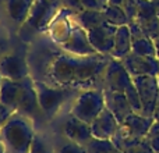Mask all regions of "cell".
I'll list each match as a JSON object with an SVG mask.
<instances>
[{
	"label": "cell",
	"mask_w": 159,
	"mask_h": 153,
	"mask_svg": "<svg viewBox=\"0 0 159 153\" xmlns=\"http://www.w3.org/2000/svg\"><path fill=\"white\" fill-rule=\"evenodd\" d=\"M110 60L112 56L109 55L77 56L66 52L53 60L48 75L57 86L92 89L91 86L98 85L102 88V78Z\"/></svg>",
	"instance_id": "6da1fadb"
},
{
	"label": "cell",
	"mask_w": 159,
	"mask_h": 153,
	"mask_svg": "<svg viewBox=\"0 0 159 153\" xmlns=\"http://www.w3.org/2000/svg\"><path fill=\"white\" fill-rule=\"evenodd\" d=\"M35 135L32 121L20 113H14L0 128V142L7 153H30Z\"/></svg>",
	"instance_id": "7a4b0ae2"
},
{
	"label": "cell",
	"mask_w": 159,
	"mask_h": 153,
	"mask_svg": "<svg viewBox=\"0 0 159 153\" xmlns=\"http://www.w3.org/2000/svg\"><path fill=\"white\" fill-rule=\"evenodd\" d=\"M35 88L36 93H38L39 104H41L42 111L45 113L46 118H52L66 102H69L71 98L80 93V89H75V88L50 86V85L39 81H35Z\"/></svg>",
	"instance_id": "3957f363"
},
{
	"label": "cell",
	"mask_w": 159,
	"mask_h": 153,
	"mask_svg": "<svg viewBox=\"0 0 159 153\" xmlns=\"http://www.w3.org/2000/svg\"><path fill=\"white\" fill-rule=\"evenodd\" d=\"M105 107L106 104H105V95L102 88L84 89L77 95L70 114L91 124Z\"/></svg>",
	"instance_id": "277c9868"
},
{
	"label": "cell",
	"mask_w": 159,
	"mask_h": 153,
	"mask_svg": "<svg viewBox=\"0 0 159 153\" xmlns=\"http://www.w3.org/2000/svg\"><path fill=\"white\" fill-rule=\"evenodd\" d=\"M60 7L61 0H34L25 27L32 31L45 29L52 22Z\"/></svg>",
	"instance_id": "5b68a950"
},
{
	"label": "cell",
	"mask_w": 159,
	"mask_h": 153,
	"mask_svg": "<svg viewBox=\"0 0 159 153\" xmlns=\"http://www.w3.org/2000/svg\"><path fill=\"white\" fill-rule=\"evenodd\" d=\"M16 113H20V114L28 117L32 123L41 120V118H46L45 113L42 111L41 104H39L35 82L31 79V76L24 78V89H22L20 100L17 103Z\"/></svg>",
	"instance_id": "8992f818"
},
{
	"label": "cell",
	"mask_w": 159,
	"mask_h": 153,
	"mask_svg": "<svg viewBox=\"0 0 159 153\" xmlns=\"http://www.w3.org/2000/svg\"><path fill=\"white\" fill-rule=\"evenodd\" d=\"M133 82H134L135 88L138 90V95L141 98V104H143V113L141 114L147 116V117H154V110L159 98L158 76L140 75L134 76Z\"/></svg>",
	"instance_id": "52a82bcc"
},
{
	"label": "cell",
	"mask_w": 159,
	"mask_h": 153,
	"mask_svg": "<svg viewBox=\"0 0 159 153\" xmlns=\"http://www.w3.org/2000/svg\"><path fill=\"white\" fill-rule=\"evenodd\" d=\"M130 84H133V76L129 74L121 60L112 57L102 78V89L124 93Z\"/></svg>",
	"instance_id": "ba28073f"
},
{
	"label": "cell",
	"mask_w": 159,
	"mask_h": 153,
	"mask_svg": "<svg viewBox=\"0 0 159 153\" xmlns=\"http://www.w3.org/2000/svg\"><path fill=\"white\" fill-rule=\"evenodd\" d=\"M121 63L129 71V74L134 76L140 75H151L159 76V59L148 57V56H140L130 52L126 57L121 59Z\"/></svg>",
	"instance_id": "9c48e42d"
},
{
	"label": "cell",
	"mask_w": 159,
	"mask_h": 153,
	"mask_svg": "<svg viewBox=\"0 0 159 153\" xmlns=\"http://www.w3.org/2000/svg\"><path fill=\"white\" fill-rule=\"evenodd\" d=\"M60 46L67 53L77 56H89L98 53L91 45L88 32L80 25H75L74 28H71V31L67 33V36L60 42Z\"/></svg>",
	"instance_id": "30bf717a"
},
{
	"label": "cell",
	"mask_w": 159,
	"mask_h": 153,
	"mask_svg": "<svg viewBox=\"0 0 159 153\" xmlns=\"http://www.w3.org/2000/svg\"><path fill=\"white\" fill-rule=\"evenodd\" d=\"M117 28L119 27H115V25L109 24V22H103L99 27L88 31V38H89L93 49L98 53H101V55L112 56Z\"/></svg>",
	"instance_id": "8fae6325"
},
{
	"label": "cell",
	"mask_w": 159,
	"mask_h": 153,
	"mask_svg": "<svg viewBox=\"0 0 159 153\" xmlns=\"http://www.w3.org/2000/svg\"><path fill=\"white\" fill-rule=\"evenodd\" d=\"M0 74L3 78L16 79V81L30 76L25 57L18 52H7L6 55H3L0 57Z\"/></svg>",
	"instance_id": "7c38bea8"
},
{
	"label": "cell",
	"mask_w": 159,
	"mask_h": 153,
	"mask_svg": "<svg viewBox=\"0 0 159 153\" xmlns=\"http://www.w3.org/2000/svg\"><path fill=\"white\" fill-rule=\"evenodd\" d=\"M119 127H120V123L113 116V113L106 107L91 123L92 135L95 138H101V139H112V137L116 134Z\"/></svg>",
	"instance_id": "4fadbf2b"
},
{
	"label": "cell",
	"mask_w": 159,
	"mask_h": 153,
	"mask_svg": "<svg viewBox=\"0 0 159 153\" xmlns=\"http://www.w3.org/2000/svg\"><path fill=\"white\" fill-rule=\"evenodd\" d=\"M63 132L67 139L73 141V142H77L80 145L87 143L93 137L92 129H91V124L85 123V121L80 120V118L74 117L71 114L66 120V123L63 124Z\"/></svg>",
	"instance_id": "5bb4252c"
},
{
	"label": "cell",
	"mask_w": 159,
	"mask_h": 153,
	"mask_svg": "<svg viewBox=\"0 0 159 153\" xmlns=\"http://www.w3.org/2000/svg\"><path fill=\"white\" fill-rule=\"evenodd\" d=\"M105 95V104L106 109H109L113 113L117 121L120 124L124 123L127 117H129L133 111L131 106H130L129 100H127L126 95L123 92H110V90H103Z\"/></svg>",
	"instance_id": "9a60e30c"
},
{
	"label": "cell",
	"mask_w": 159,
	"mask_h": 153,
	"mask_svg": "<svg viewBox=\"0 0 159 153\" xmlns=\"http://www.w3.org/2000/svg\"><path fill=\"white\" fill-rule=\"evenodd\" d=\"M22 89H24V79L16 81V79L3 78L2 85H0V102L16 113L17 103L20 100Z\"/></svg>",
	"instance_id": "2e32d148"
},
{
	"label": "cell",
	"mask_w": 159,
	"mask_h": 153,
	"mask_svg": "<svg viewBox=\"0 0 159 153\" xmlns=\"http://www.w3.org/2000/svg\"><path fill=\"white\" fill-rule=\"evenodd\" d=\"M154 117H147L140 113H131L129 117L124 120L123 125L127 128V131L137 139H144L148 134L151 125L154 124Z\"/></svg>",
	"instance_id": "e0dca14e"
},
{
	"label": "cell",
	"mask_w": 159,
	"mask_h": 153,
	"mask_svg": "<svg viewBox=\"0 0 159 153\" xmlns=\"http://www.w3.org/2000/svg\"><path fill=\"white\" fill-rule=\"evenodd\" d=\"M131 46H133V39H131V32H130L129 24L119 27L117 31H116L112 57L121 60V59L126 57L131 52Z\"/></svg>",
	"instance_id": "ac0fdd59"
},
{
	"label": "cell",
	"mask_w": 159,
	"mask_h": 153,
	"mask_svg": "<svg viewBox=\"0 0 159 153\" xmlns=\"http://www.w3.org/2000/svg\"><path fill=\"white\" fill-rule=\"evenodd\" d=\"M34 0H6V11L8 17L13 20L16 24L21 25L25 24V21L30 17V11L32 7Z\"/></svg>",
	"instance_id": "d6986e66"
},
{
	"label": "cell",
	"mask_w": 159,
	"mask_h": 153,
	"mask_svg": "<svg viewBox=\"0 0 159 153\" xmlns=\"http://www.w3.org/2000/svg\"><path fill=\"white\" fill-rule=\"evenodd\" d=\"M74 20L77 22V25L84 28L87 32L93 29V28L99 27V25H102L103 22H106L105 21L103 13L98 10H84L82 13L74 15Z\"/></svg>",
	"instance_id": "ffe728a7"
},
{
	"label": "cell",
	"mask_w": 159,
	"mask_h": 153,
	"mask_svg": "<svg viewBox=\"0 0 159 153\" xmlns=\"http://www.w3.org/2000/svg\"><path fill=\"white\" fill-rule=\"evenodd\" d=\"M131 39H133V46H131L133 53L140 56H148V57H158L154 41L151 38H148L147 35H138V36H131Z\"/></svg>",
	"instance_id": "44dd1931"
},
{
	"label": "cell",
	"mask_w": 159,
	"mask_h": 153,
	"mask_svg": "<svg viewBox=\"0 0 159 153\" xmlns=\"http://www.w3.org/2000/svg\"><path fill=\"white\" fill-rule=\"evenodd\" d=\"M110 141L113 142V145H115L116 148L120 149V151H123L124 153H126L127 151H130L133 146L137 145V143L140 142V139H137V138L133 137V135L127 131V128L123 125V124H120L119 129L116 131V134L113 135Z\"/></svg>",
	"instance_id": "7402d4cb"
},
{
	"label": "cell",
	"mask_w": 159,
	"mask_h": 153,
	"mask_svg": "<svg viewBox=\"0 0 159 153\" xmlns=\"http://www.w3.org/2000/svg\"><path fill=\"white\" fill-rule=\"evenodd\" d=\"M102 13H103L105 21L115 25V27H121V25L129 24V17H127L126 11L123 10L121 6L107 4L106 7L102 10Z\"/></svg>",
	"instance_id": "603a6c76"
},
{
	"label": "cell",
	"mask_w": 159,
	"mask_h": 153,
	"mask_svg": "<svg viewBox=\"0 0 159 153\" xmlns=\"http://www.w3.org/2000/svg\"><path fill=\"white\" fill-rule=\"evenodd\" d=\"M82 146L85 148L87 153H109L112 149L116 148L110 139H101V138L95 137H92Z\"/></svg>",
	"instance_id": "cb8c5ba5"
},
{
	"label": "cell",
	"mask_w": 159,
	"mask_h": 153,
	"mask_svg": "<svg viewBox=\"0 0 159 153\" xmlns=\"http://www.w3.org/2000/svg\"><path fill=\"white\" fill-rule=\"evenodd\" d=\"M124 95H126L133 111L141 114V113H143V104H141V98H140V95H138V90H137V88H135L134 82L127 86V89L124 90Z\"/></svg>",
	"instance_id": "d4e9b609"
},
{
	"label": "cell",
	"mask_w": 159,
	"mask_h": 153,
	"mask_svg": "<svg viewBox=\"0 0 159 153\" xmlns=\"http://www.w3.org/2000/svg\"><path fill=\"white\" fill-rule=\"evenodd\" d=\"M53 153H87V151L82 145L67 139L66 142H61L57 148L53 149Z\"/></svg>",
	"instance_id": "484cf974"
},
{
	"label": "cell",
	"mask_w": 159,
	"mask_h": 153,
	"mask_svg": "<svg viewBox=\"0 0 159 153\" xmlns=\"http://www.w3.org/2000/svg\"><path fill=\"white\" fill-rule=\"evenodd\" d=\"M145 141L149 143L155 153H159V123L154 121V124L151 125L148 134L145 135Z\"/></svg>",
	"instance_id": "4316f807"
},
{
	"label": "cell",
	"mask_w": 159,
	"mask_h": 153,
	"mask_svg": "<svg viewBox=\"0 0 159 153\" xmlns=\"http://www.w3.org/2000/svg\"><path fill=\"white\" fill-rule=\"evenodd\" d=\"M61 7L66 8L67 13L73 14V15H77L85 10L81 0H61Z\"/></svg>",
	"instance_id": "83f0119b"
},
{
	"label": "cell",
	"mask_w": 159,
	"mask_h": 153,
	"mask_svg": "<svg viewBox=\"0 0 159 153\" xmlns=\"http://www.w3.org/2000/svg\"><path fill=\"white\" fill-rule=\"evenodd\" d=\"M30 153H53V151L49 148L43 138H41L39 135H35V139L32 142L31 146V152Z\"/></svg>",
	"instance_id": "f1b7e54d"
},
{
	"label": "cell",
	"mask_w": 159,
	"mask_h": 153,
	"mask_svg": "<svg viewBox=\"0 0 159 153\" xmlns=\"http://www.w3.org/2000/svg\"><path fill=\"white\" fill-rule=\"evenodd\" d=\"M138 3L140 0H124L123 3V10L126 11L127 17H129V22L134 21L135 17H137V8H138Z\"/></svg>",
	"instance_id": "f546056e"
},
{
	"label": "cell",
	"mask_w": 159,
	"mask_h": 153,
	"mask_svg": "<svg viewBox=\"0 0 159 153\" xmlns=\"http://www.w3.org/2000/svg\"><path fill=\"white\" fill-rule=\"evenodd\" d=\"M85 10H98L102 11L107 6V0H81Z\"/></svg>",
	"instance_id": "4dcf8cb0"
},
{
	"label": "cell",
	"mask_w": 159,
	"mask_h": 153,
	"mask_svg": "<svg viewBox=\"0 0 159 153\" xmlns=\"http://www.w3.org/2000/svg\"><path fill=\"white\" fill-rule=\"evenodd\" d=\"M126 153H155V152H154V149L149 146V143L145 141V138H144L143 141H140L137 145H134Z\"/></svg>",
	"instance_id": "1f68e13d"
},
{
	"label": "cell",
	"mask_w": 159,
	"mask_h": 153,
	"mask_svg": "<svg viewBox=\"0 0 159 153\" xmlns=\"http://www.w3.org/2000/svg\"><path fill=\"white\" fill-rule=\"evenodd\" d=\"M13 114H14L13 110H11L8 106H6L4 103H2V102H0V128H2V127L7 123L8 118H10Z\"/></svg>",
	"instance_id": "d6a6232c"
},
{
	"label": "cell",
	"mask_w": 159,
	"mask_h": 153,
	"mask_svg": "<svg viewBox=\"0 0 159 153\" xmlns=\"http://www.w3.org/2000/svg\"><path fill=\"white\" fill-rule=\"evenodd\" d=\"M8 52V41L4 35L0 33V57Z\"/></svg>",
	"instance_id": "836d02e7"
},
{
	"label": "cell",
	"mask_w": 159,
	"mask_h": 153,
	"mask_svg": "<svg viewBox=\"0 0 159 153\" xmlns=\"http://www.w3.org/2000/svg\"><path fill=\"white\" fill-rule=\"evenodd\" d=\"M152 41H154V45H155V49H157V56H158V59H159V31H158V33L152 38Z\"/></svg>",
	"instance_id": "e575fe53"
},
{
	"label": "cell",
	"mask_w": 159,
	"mask_h": 153,
	"mask_svg": "<svg viewBox=\"0 0 159 153\" xmlns=\"http://www.w3.org/2000/svg\"><path fill=\"white\" fill-rule=\"evenodd\" d=\"M154 120L159 123V98H158V102H157V106H155V110H154Z\"/></svg>",
	"instance_id": "d590c367"
},
{
	"label": "cell",
	"mask_w": 159,
	"mask_h": 153,
	"mask_svg": "<svg viewBox=\"0 0 159 153\" xmlns=\"http://www.w3.org/2000/svg\"><path fill=\"white\" fill-rule=\"evenodd\" d=\"M124 0H107V4H113V6H123Z\"/></svg>",
	"instance_id": "8d00e7d4"
},
{
	"label": "cell",
	"mask_w": 159,
	"mask_h": 153,
	"mask_svg": "<svg viewBox=\"0 0 159 153\" xmlns=\"http://www.w3.org/2000/svg\"><path fill=\"white\" fill-rule=\"evenodd\" d=\"M149 2L154 4L155 10H157V13H158V15H159V0H149Z\"/></svg>",
	"instance_id": "74e56055"
},
{
	"label": "cell",
	"mask_w": 159,
	"mask_h": 153,
	"mask_svg": "<svg viewBox=\"0 0 159 153\" xmlns=\"http://www.w3.org/2000/svg\"><path fill=\"white\" fill-rule=\"evenodd\" d=\"M109 153H124L123 151H120V149H117V148H115V149H112Z\"/></svg>",
	"instance_id": "f35d334b"
},
{
	"label": "cell",
	"mask_w": 159,
	"mask_h": 153,
	"mask_svg": "<svg viewBox=\"0 0 159 153\" xmlns=\"http://www.w3.org/2000/svg\"><path fill=\"white\" fill-rule=\"evenodd\" d=\"M0 153H7V151L4 149V146H3L2 142H0Z\"/></svg>",
	"instance_id": "ab89813d"
},
{
	"label": "cell",
	"mask_w": 159,
	"mask_h": 153,
	"mask_svg": "<svg viewBox=\"0 0 159 153\" xmlns=\"http://www.w3.org/2000/svg\"><path fill=\"white\" fill-rule=\"evenodd\" d=\"M2 79H3V76H2V74H0V85H2Z\"/></svg>",
	"instance_id": "60d3db41"
},
{
	"label": "cell",
	"mask_w": 159,
	"mask_h": 153,
	"mask_svg": "<svg viewBox=\"0 0 159 153\" xmlns=\"http://www.w3.org/2000/svg\"><path fill=\"white\" fill-rule=\"evenodd\" d=\"M158 84H159V76H158Z\"/></svg>",
	"instance_id": "b9f144b4"
}]
</instances>
